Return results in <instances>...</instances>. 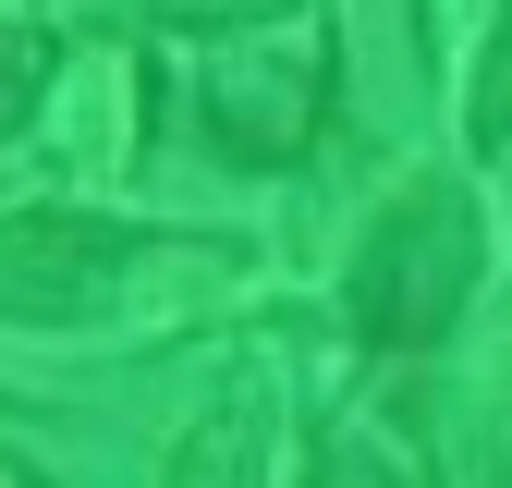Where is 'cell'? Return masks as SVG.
Wrapping results in <instances>:
<instances>
[{
    "label": "cell",
    "instance_id": "6da1fadb",
    "mask_svg": "<svg viewBox=\"0 0 512 488\" xmlns=\"http://www.w3.org/2000/svg\"><path fill=\"white\" fill-rule=\"evenodd\" d=\"M488 281V220L452 171H415L366 208L354 232V269H342V318L366 354H439L464 330V305Z\"/></svg>",
    "mask_w": 512,
    "mask_h": 488
},
{
    "label": "cell",
    "instance_id": "7a4b0ae2",
    "mask_svg": "<svg viewBox=\"0 0 512 488\" xmlns=\"http://www.w3.org/2000/svg\"><path fill=\"white\" fill-rule=\"evenodd\" d=\"M232 281V257L208 244H159L86 208H0V318L25 330H86V318H147V305H196V281Z\"/></svg>",
    "mask_w": 512,
    "mask_h": 488
},
{
    "label": "cell",
    "instance_id": "3957f363",
    "mask_svg": "<svg viewBox=\"0 0 512 488\" xmlns=\"http://www.w3.org/2000/svg\"><path fill=\"white\" fill-rule=\"evenodd\" d=\"M183 110H196V135H208L232 171H293V159L317 147V122H330V49H317V25L208 37Z\"/></svg>",
    "mask_w": 512,
    "mask_h": 488
},
{
    "label": "cell",
    "instance_id": "277c9868",
    "mask_svg": "<svg viewBox=\"0 0 512 488\" xmlns=\"http://www.w3.org/2000/svg\"><path fill=\"white\" fill-rule=\"evenodd\" d=\"M49 74H61V37H49L37 13H0V147L49 110Z\"/></svg>",
    "mask_w": 512,
    "mask_h": 488
},
{
    "label": "cell",
    "instance_id": "5b68a950",
    "mask_svg": "<svg viewBox=\"0 0 512 488\" xmlns=\"http://www.w3.org/2000/svg\"><path fill=\"white\" fill-rule=\"evenodd\" d=\"M147 25L208 49V37H269V25H317V0H147Z\"/></svg>",
    "mask_w": 512,
    "mask_h": 488
},
{
    "label": "cell",
    "instance_id": "8992f818",
    "mask_svg": "<svg viewBox=\"0 0 512 488\" xmlns=\"http://www.w3.org/2000/svg\"><path fill=\"white\" fill-rule=\"evenodd\" d=\"M464 135H476V183H488V196H500V220H512V49L464 86Z\"/></svg>",
    "mask_w": 512,
    "mask_h": 488
},
{
    "label": "cell",
    "instance_id": "52a82bcc",
    "mask_svg": "<svg viewBox=\"0 0 512 488\" xmlns=\"http://www.w3.org/2000/svg\"><path fill=\"white\" fill-rule=\"evenodd\" d=\"M305 488H427V476L378 440V427H330V440L305 452Z\"/></svg>",
    "mask_w": 512,
    "mask_h": 488
},
{
    "label": "cell",
    "instance_id": "ba28073f",
    "mask_svg": "<svg viewBox=\"0 0 512 488\" xmlns=\"http://www.w3.org/2000/svg\"><path fill=\"white\" fill-rule=\"evenodd\" d=\"M256 476V427H244V403H220L196 440L171 452V488H244Z\"/></svg>",
    "mask_w": 512,
    "mask_h": 488
},
{
    "label": "cell",
    "instance_id": "9c48e42d",
    "mask_svg": "<svg viewBox=\"0 0 512 488\" xmlns=\"http://www.w3.org/2000/svg\"><path fill=\"white\" fill-rule=\"evenodd\" d=\"M427 49H439L452 86H476L488 61H500V0H427Z\"/></svg>",
    "mask_w": 512,
    "mask_h": 488
},
{
    "label": "cell",
    "instance_id": "30bf717a",
    "mask_svg": "<svg viewBox=\"0 0 512 488\" xmlns=\"http://www.w3.org/2000/svg\"><path fill=\"white\" fill-rule=\"evenodd\" d=\"M0 488H37V476H25V464H13V452H0Z\"/></svg>",
    "mask_w": 512,
    "mask_h": 488
}]
</instances>
